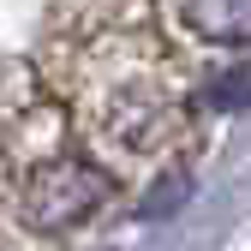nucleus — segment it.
Segmentation results:
<instances>
[{
	"label": "nucleus",
	"instance_id": "1",
	"mask_svg": "<svg viewBox=\"0 0 251 251\" xmlns=\"http://www.w3.org/2000/svg\"><path fill=\"white\" fill-rule=\"evenodd\" d=\"M102 198H108V179L96 168H84V162H48V168L30 174V185H24V209H30L36 227H72Z\"/></svg>",
	"mask_w": 251,
	"mask_h": 251
},
{
	"label": "nucleus",
	"instance_id": "2",
	"mask_svg": "<svg viewBox=\"0 0 251 251\" xmlns=\"http://www.w3.org/2000/svg\"><path fill=\"white\" fill-rule=\"evenodd\" d=\"M192 24L209 42H251V0H192Z\"/></svg>",
	"mask_w": 251,
	"mask_h": 251
},
{
	"label": "nucleus",
	"instance_id": "3",
	"mask_svg": "<svg viewBox=\"0 0 251 251\" xmlns=\"http://www.w3.org/2000/svg\"><path fill=\"white\" fill-rule=\"evenodd\" d=\"M251 102V66H227V78L209 90V108H245Z\"/></svg>",
	"mask_w": 251,
	"mask_h": 251
}]
</instances>
